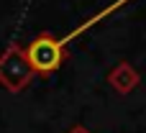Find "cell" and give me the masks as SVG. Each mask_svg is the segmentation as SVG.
<instances>
[{"label": "cell", "mask_w": 146, "mask_h": 133, "mask_svg": "<svg viewBox=\"0 0 146 133\" xmlns=\"http://www.w3.org/2000/svg\"><path fill=\"white\" fill-rule=\"evenodd\" d=\"M31 74L33 69L26 59V51L18 44H10L0 56V85L8 87L10 92H18L31 82Z\"/></svg>", "instance_id": "cell-1"}, {"label": "cell", "mask_w": 146, "mask_h": 133, "mask_svg": "<svg viewBox=\"0 0 146 133\" xmlns=\"http://www.w3.org/2000/svg\"><path fill=\"white\" fill-rule=\"evenodd\" d=\"M23 51H26V59H28L33 72H54L62 64V56H64L62 54V41L51 38L49 33L36 36L28 44V49H23Z\"/></svg>", "instance_id": "cell-2"}]
</instances>
